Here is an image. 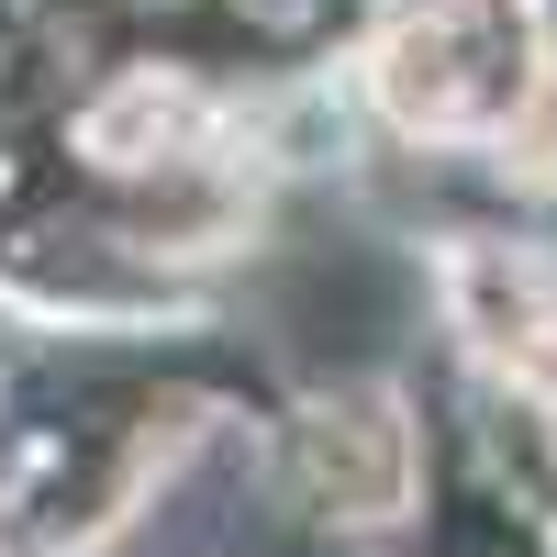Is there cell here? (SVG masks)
I'll return each mask as SVG.
<instances>
[{
    "label": "cell",
    "instance_id": "1",
    "mask_svg": "<svg viewBox=\"0 0 557 557\" xmlns=\"http://www.w3.org/2000/svg\"><path fill=\"white\" fill-rule=\"evenodd\" d=\"M368 78H380V112L401 134H502L535 89L524 0H391Z\"/></svg>",
    "mask_w": 557,
    "mask_h": 557
},
{
    "label": "cell",
    "instance_id": "2",
    "mask_svg": "<svg viewBox=\"0 0 557 557\" xmlns=\"http://www.w3.org/2000/svg\"><path fill=\"white\" fill-rule=\"evenodd\" d=\"M446 312L469 335L480 368H502L513 391L557 401V268L524 246H457L446 257Z\"/></svg>",
    "mask_w": 557,
    "mask_h": 557
},
{
    "label": "cell",
    "instance_id": "3",
    "mask_svg": "<svg viewBox=\"0 0 557 557\" xmlns=\"http://www.w3.org/2000/svg\"><path fill=\"white\" fill-rule=\"evenodd\" d=\"M312 480L346 502V513H401V491H412V446L391 424V401L380 391H346V401H323L312 412Z\"/></svg>",
    "mask_w": 557,
    "mask_h": 557
},
{
    "label": "cell",
    "instance_id": "4",
    "mask_svg": "<svg viewBox=\"0 0 557 557\" xmlns=\"http://www.w3.org/2000/svg\"><path fill=\"white\" fill-rule=\"evenodd\" d=\"M201 134H212V101H201L190 78H123L112 101L78 123V146L101 157V168H157V157H190Z\"/></svg>",
    "mask_w": 557,
    "mask_h": 557
},
{
    "label": "cell",
    "instance_id": "5",
    "mask_svg": "<svg viewBox=\"0 0 557 557\" xmlns=\"http://www.w3.org/2000/svg\"><path fill=\"white\" fill-rule=\"evenodd\" d=\"M502 146L524 157V178H557V67H535V89L513 101V123H502Z\"/></svg>",
    "mask_w": 557,
    "mask_h": 557
}]
</instances>
